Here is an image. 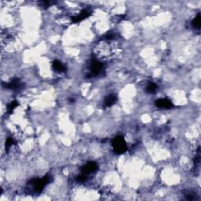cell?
Wrapping results in <instances>:
<instances>
[{"label": "cell", "instance_id": "7a4b0ae2", "mask_svg": "<svg viewBox=\"0 0 201 201\" xmlns=\"http://www.w3.org/2000/svg\"><path fill=\"white\" fill-rule=\"evenodd\" d=\"M49 177H45L43 178H34L30 181L33 186V189L36 193H41L43 187L49 182Z\"/></svg>", "mask_w": 201, "mask_h": 201}, {"label": "cell", "instance_id": "8fae6325", "mask_svg": "<svg viewBox=\"0 0 201 201\" xmlns=\"http://www.w3.org/2000/svg\"><path fill=\"white\" fill-rule=\"evenodd\" d=\"M157 86L155 83H149V84L146 87V92L148 93V94H153L157 91Z\"/></svg>", "mask_w": 201, "mask_h": 201}, {"label": "cell", "instance_id": "30bf717a", "mask_svg": "<svg viewBox=\"0 0 201 201\" xmlns=\"http://www.w3.org/2000/svg\"><path fill=\"white\" fill-rule=\"evenodd\" d=\"M192 25L196 29L199 30L200 28V13H198L197 16L193 19L192 21Z\"/></svg>", "mask_w": 201, "mask_h": 201}, {"label": "cell", "instance_id": "6da1fadb", "mask_svg": "<svg viewBox=\"0 0 201 201\" xmlns=\"http://www.w3.org/2000/svg\"><path fill=\"white\" fill-rule=\"evenodd\" d=\"M112 148H113V151L115 154L121 155V154L124 153V152L127 151V144H126V142L123 136H116V137L112 140Z\"/></svg>", "mask_w": 201, "mask_h": 201}, {"label": "cell", "instance_id": "52a82bcc", "mask_svg": "<svg viewBox=\"0 0 201 201\" xmlns=\"http://www.w3.org/2000/svg\"><path fill=\"white\" fill-rule=\"evenodd\" d=\"M117 100L116 96L114 94H110L104 100V106L105 107H110V106L113 105Z\"/></svg>", "mask_w": 201, "mask_h": 201}, {"label": "cell", "instance_id": "5bb4252c", "mask_svg": "<svg viewBox=\"0 0 201 201\" xmlns=\"http://www.w3.org/2000/svg\"><path fill=\"white\" fill-rule=\"evenodd\" d=\"M86 179H87V178H86V175H84V174L78 175L77 177V181H79V182H83V181H86Z\"/></svg>", "mask_w": 201, "mask_h": 201}, {"label": "cell", "instance_id": "4fadbf2b", "mask_svg": "<svg viewBox=\"0 0 201 201\" xmlns=\"http://www.w3.org/2000/svg\"><path fill=\"white\" fill-rule=\"evenodd\" d=\"M13 143H14V141H13V138H7V142H6V151H7V152H8L10 148Z\"/></svg>", "mask_w": 201, "mask_h": 201}, {"label": "cell", "instance_id": "8992f818", "mask_svg": "<svg viewBox=\"0 0 201 201\" xmlns=\"http://www.w3.org/2000/svg\"><path fill=\"white\" fill-rule=\"evenodd\" d=\"M89 15H90V12L88 11V10H82V11L81 12L78 16H72V21L73 23H78V22H79L80 21L83 20L84 18L87 17Z\"/></svg>", "mask_w": 201, "mask_h": 201}, {"label": "cell", "instance_id": "5b68a950", "mask_svg": "<svg viewBox=\"0 0 201 201\" xmlns=\"http://www.w3.org/2000/svg\"><path fill=\"white\" fill-rule=\"evenodd\" d=\"M97 170V164L95 163V162H88L86 163V165L82 166V169H81V171H82V174H84V175H89V174L94 173Z\"/></svg>", "mask_w": 201, "mask_h": 201}, {"label": "cell", "instance_id": "7c38bea8", "mask_svg": "<svg viewBox=\"0 0 201 201\" xmlns=\"http://www.w3.org/2000/svg\"><path fill=\"white\" fill-rule=\"evenodd\" d=\"M17 105H18V103L16 102V100H13V101H12V102L8 105V108H7V109H8V112H10V113H12L13 111V109H14Z\"/></svg>", "mask_w": 201, "mask_h": 201}, {"label": "cell", "instance_id": "9c48e42d", "mask_svg": "<svg viewBox=\"0 0 201 201\" xmlns=\"http://www.w3.org/2000/svg\"><path fill=\"white\" fill-rule=\"evenodd\" d=\"M20 80L18 79H14L9 83L6 84V87L8 89H16V88L20 87Z\"/></svg>", "mask_w": 201, "mask_h": 201}, {"label": "cell", "instance_id": "277c9868", "mask_svg": "<svg viewBox=\"0 0 201 201\" xmlns=\"http://www.w3.org/2000/svg\"><path fill=\"white\" fill-rule=\"evenodd\" d=\"M155 105L159 109H170L174 107L173 103L171 100L167 98H161L158 99L156 100Z\"/></svg>", "mask_w": 201, "mask_h": 201}, {"label": "cell", "instance_id": "3957f363", "mask_svg": "<svg viewBox=\"0 0 201 201\" xmlns=\"http://www.w3.org/2000/svg\"><path fill=\"white\" fill-rule=\"evenodd\" d=\"M103 68V64L97 61L95 58H93L91 61V72L93 76H97L100 73Z\"/></svg>", "mask_w": 201, "mask_h": 201}, {"label": "cell", "instance_id": "ba28073f", "mask_svg": "<svg viewBox=\"0 0 201 201\" xmlns=\"http://www.w3.org/2000/svg\"><path fill=\"white\" fill-rule=\"evenodd\" d=\"M54 69L58 72H66V68L64 65L62 64V63L59 61H54L52 64Z\"/></svg>", "mask_w": 201, "mask_h": 201}]
</instances>
